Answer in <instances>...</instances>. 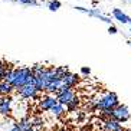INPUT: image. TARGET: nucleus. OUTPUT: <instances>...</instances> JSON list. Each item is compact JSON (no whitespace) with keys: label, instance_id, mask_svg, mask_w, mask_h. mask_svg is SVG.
I'll return each instance as SVG.
<instances>
[{"label":"nucleus","instance_id":"nucleus-13","mask_svg":"<svg viewBox=\"0 0 131 131\" xmlns=\"http://www.w3.org/2000/svg\"><path fill=\"white\" fill-rule=\"evenodd\" d=\"M15 92V88L6 81H0V96H10Z\"/></svg>","mask_w":131,"mask_h":131},{"label":"nucleus","instance_id":"nucleus-16","mask_svg":"<svg viewBox=\"0 0 131 131\" xmlns=\"http://www.w3.org/2000/svg\"><path fill=\"white\" fill-rule=\"evenodd\" d=\"M49 112H50V114H52L53 117L59 118V117H62L63 114H65V107H63V105H61V104H56Z\"/></svg>","mask_w":131,"mask_h":131},{"label":"nucleus","instance_id":"nucleus-11","mask_svg":"<svg viewBox=\"0 0 131 131\" xmlns=\"http://www.w3.org/2000/svg\"><path fill=\"white\" fill-rule=\"evenodd\" d=\"M123 128V124H119L118 121H115V119L112 118H108L104 121V124H102V130L104 131H118Z\"/></svg>","mask_w":131,"mask_h":131},{"label":"nucleus","instance_id":"nucleus-6","mask_svg":"<svg viewBox=\"0 0 131 131\" xmlns=\"http://www.w3.org/2000/svg\"><path fill=\"white\" fill-rule=\"evenodd\" d=\"M17 91V95L22 98V100H40L39 98V92L38 89L35 88V85L33 84H27L25 85V86H22V88L16 89Z\"/></svg>","mask_w":131,"mask_h":131},{"label":"nucleus","instance_id":"nucleus-1","mask_svg":"<svg viewBox=\"0 0 131 131\" xmlns=\"http://www.w3.org/2000/svg\"><path fill=\"white\" fill-rule=\"evenodd\" d=\"M7 82L15 88V91L22 88V86H25V85H27V84H33V75H32L30 68L29 66L13 68L12 75H10Z\"/></svg>","mask_w":131,"mask_h":131},{"label":"nucleus","instance_id":"nucleus-17","mask_svg":"<svg viewBox=\"0 0 131 131\" xmlns=\"http://www.w3.org/2000/svg\"><path fill=\"white\" fill-rule=\"evenodd\" d=\"M78 107H79V98H78V96L75 95V96L72 98V100H71L69 104H68V105L65 107V111H68V112H73Z\"/></svg>","mask_w":131,"mask_h":131},{"label":"nucleus","instance_id":"nucleus-2","mask_svg":"<svg viewBox=\"0 0 131 131\" xmlns=\"http://www.w3.org/2000/svg\"><path fill=\"white\" fill-rule=\"evenodd\" d=\"M55 78V71L52 66H45L42 69V72H39L38 75H33V85L38 89V92H45L46 86L52 82V79Z\"/></svg>","mask_w":131,"mask_h":131},{"label":"nucleus","instance_id":"nucleus-25","mask_svg":"<svg viewBox=\"0 0 131 131\" xmlns=\"http://www.w3.org/2000/svg\"><path fill=\"white\" fill-rule=\"evenodd\" d=\"M9 131H22V130H20V128L17 127V125H16V123H13L12 128H10V130H9Z\"/></svg>","mask_w":131,"mask_h":131},{"label":"nucleus","instance_id":"nucleus-4","mask_svg":"<svg viewBox=\"0 0 131 131\" xmlns=\"http://www.w3.org/2000/svg\"><path fill=\"white\" fill-rule=\"evenodd\" d=\"M77 95L75 94V91L71 88H66V86H63V85H61L58 88V91L55 92V96H56V100H58V104L63 105V107H66V105L71 102V100H72L73 96Z\"/></svg>","mask_w":131,"mask_h":131},{"label":"nucleus","instance_id":"nucleus-20","mask_svg":"<svg viewBox=\"0 0 131 131\" xmlns=\"http://www.w3.org/2000/svg\"><path fill=\"white\" fill-rule=\"evenodd\" d=\"M32 127H33V130H40V128L43 127V119L40 118V117H36L35 119H32Z\"/></svg>","mask_w":131,"mask_h":131},{"label":"nucleus","instance_id":"nucleus-10","mask_svg":"<svg viewBox=\"0 0 131 131\" xmlns=\"http://www.w3.org/2000/svg\"><path fill=\"white\" fill-rule=\"evenodd\" d=\"M77 10H79V12H84V13H88L89 16H94V17H96V19H100V20H102V22H105V23H110L111 25L112 23V20L110 19V17H107V16H104L101 12H98V10H88V9H85V7H81V6H77Z\"/></svg>","mask_w":131,"mask_h":131},{"label":"nucleus","instance_id":"nucleus-27","mask_svg":"<svg viewBox=\"0 0 131 131\" xmlns=\"http://www.w3.org/2000/svg\"><path fill=\"white\" fill-rule=\"evenodd\" d=\"M130 32H131V29H130Z\"/></svg>","mask_w":131,"mask_h":131},{"label":"nucleus","instance_id":"nucleus-24","mask_svg":"<svg viewBox=\"0 0 131 131\" xmlns=\"http://www.w3.org/2000/svg\"><path fill=\"white\" fill-rule=\"evenodd\" d=\"M108 32H110L111 35H115L117 32H118V29H117V27L114 26V25H110V27H108Z\"/></svg>","mask_w":131,"mask_h":131},{"label":"nucleus","instance_id":"nucleus-23","mask_svg":"<svg viewBox=\"0 0 131 131\" xmlns=\"http://www.w3.org/2000/svg\"><path fill=\"white\" fill-rule=\"evenodd\" d=\"M81 73L84 75V77H89V75H91V68H88V66H82Z\"/></svg>","mask_w":131,"mask_h":131},{"label":"nucleus","instance_id":"nucleus-15","mask_svg":"<svg viewBox=\"0 0 131 131\" xmlns=\"http://www.w3.org/2000/svg\"><path fill=\"white\" fill-rule=\"evenodd\" d=\"M112 15H114V17H115L118 22H121V23H130L131 17L125 15L121 9H114V10H112Z\"/></svg>","mask_w":131,"mask_h":131},{"label":"nucleus","instance_id":"nucleus-9","mask_svg":"<svg viewBox=\"0 0 131 131\" xmlns=\"http://www.w3.org/2000/svg\"><path fill=\"white\" fill-rule=\"evenodd\" d=\"M61 82H62L63 86L73 89L78 84H79V75H78V73H73V72H68V73H65V75L62 77Z\"/></svg>","mask_w":131,"mask_h":131},{"label":"nucleus","instance_id":"nucleus-21","mask_svg":"<svg viewBox=\"0 0 131 131\" xmlns=\"http://www.w3.org/2000/svg\"><path fill=\"white\" fill-rule=\"evenodd\" d=\"M12 2H16V3L25 4V6H38V2L36 0H12Z\"/></svg>","mask_w":131,"mask_h":131},{"label":"nucleus","instance_id":"nucleus-26","mask_svg":"<svg viewBox=\"0 0 131 131\" xmlns=\"http://www.w3.org/2000/svg\"><path fill=\"white\" fill-rule=\"evenodd\" d=\"M84 117H85V114H84V112H81V114L78 115V121H82V119H84Z\"/></svg>","mask_w":131,"mask_h":131},{"label":"nucleus","instance_id":"nucleus-8","mask_svg":"<svg viewBox=\"0 0 131 131\" xmlns=\"http://www.w3.org/2000/svg\"><path fill=\"white\" fill-rule=\"evenodd\" d=\"M13 108V98L12 96H0V115L9 117Z\"/></svg>","mask_w":131,"mask_h":131},{"label":"nucleus","instance_id":"nucleus-7","mask_svg":"<svg viewBox=\"0 0 131 131\" xmlns=\"http://www.w3.org/2000/svg\"><path fill=\"white\" fill-rule=\"evenodd\" d=\"M56 104H58V100H56L55 95H45L39 100L38 107H39L40 111H50Z\"/></svg>","mask_w":131,"mask_h":131},{"label":"nucleus","instance_id":"nucleus-18","mask_svg":"<svg viewBox=\"0 0 131 131\" xmlns=\"http://www.w3.org/2000/svg\"><path fill=\"white\" fill-rule=\"evenodd\" d=\"M53 71H55V75H56L58 78H61V79H62V77H63L65 73L69 72L68 66H56V68H53Z\"/></svg>","mask_w":131,"mask_h":131},{"label":"nucleus","instance_id":"nucleus-19","mask_svg":"<svg viewBox=\"0 0 131 131\" xmlns=\"http://www.w3.org/2000/svg\"><path fill=\"white\" fill-rule=\"evenodd\" d=\"M48 9H49L50 12H56L61 9V2L59 0H50L48 2Z\"/></svg>","mask_w":131,"mask_h":131},{"label":"nucleus","instance_id":"nucleus-22","mask_svg":"<svg viewBox=\"0 0 131 131\" xmlns=\"http://www.w3.org/2000/svg\"><path fill=\"white\" fill-rule=\"evenodd\" d=\"M7 68H10V66H6V63L4 62H2V59H0V81H3V75H4V71L7 69Z\"/></svg>","mask_w":131,"mask_h":131},{"label":"nucleus","instance_id":"nucleus-14","mask_svg":"<svg viewBox=\"0 0 131 131\" xmlns=\"http://www.w3.org/2000/svg\"><path fill=\"white\" fill-rule=\"evenodd\" d=\"M16 125L20 128L22 131H33V127H32V119L26 118H22L19 121H16Z\"/></svg>","mask_w":131,"mask_h":131},{"label":"nucleus","instance_id":"nucleus-12","mask_svg":"<svg viewBox=\"0 0 131 131\" xmlns=\"http://www.w3.org/2000/svg\"><path fill=\"white\" fill-rule=\"evenodd\" d=\"M62 85L61 82V78H58L56 75H55V78L52 79V82H50L49 85L46 86V89H45V92H46V95H53L56 91H58V88Z\"/></svg>","mask_w":131,"mask_h":131},{"label":"nucleus","instance_id":"nucleus-5","mask_svg":"<svg viewBox=\"0 0 131 131\" xmlns=\"http://www.w3.org/2000/svg\"><path fill=\"white\" fill-rule=\"evenodd\" d=\"M111 118L115 119V121H118L119 124L130 121L131 114H130L128 107H127V105H124V104H119L117 108H114V110H112V117H111Z\"/></svg>","mask_w":131,"mask_h":131},{"label":"nucleus","instance_id":"nucleus-3","mask_svg":"<svg viewBox=\"0 0 131 131\" xmlns=\"http://www.w3.org/2000/svg\"><path fill=\"white\" fill-rule=\"evenodd\" d=\"M121 104L119 102V98L115 92H111V91H105L104 95L96 98V110L100 111H107V110H114L118 105Z\"/></svg>","mask_w":131,"mask_h":131}]
</instances>
